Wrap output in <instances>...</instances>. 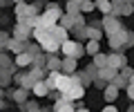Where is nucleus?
<instances>
[{
	"label": "nucleus",
	"instance_id": "nucleus-1",
	"mask_svg": "<svg viewBox=\"0 0 134 112\" xmlns=\"http://www.w3.org/2000/svg\"><path fill=\"white\" fill-rule=\"evenodd\" d=\"M60 54H63V58H81V56H85V45L81 43V40H65V43L60 45Z\"/></svg>",
	"mask_w": 134,
	"mask_h": 112
},
{
	"label": "nucleus",
	"instance_id": "nucleus-2",
	"mask_svg": "<svg viewBox=\"0 0 134 112\" xmlns=\"http://www.w3.org/2000/svg\"><path fill=\"white\" fill-rule=\"evenodd\" d=\"M132 45H134V34H130L127 29H121L119 34L110 36V47H112V52H121V49L132 47Z\"/></svg>",
	"mask_w": 134,
	"mask_h": 112
},
{
	"label": "nucleus",
	"instance_id": "nucleus-3",
	"mask_svg": "<svg viewBox=\"0 0 134 112\" xmlns=\"http://www.w3.org/2000/svg\"><path fill=\"white\" fill-rule=\"evenodd\" d=\"M100 27H103V34H107V38L114 34H119L121 29H125L121 18H114V16H105V18L100 20Z\"/></svg>",
	"mask_w": 134,
	"mask_h": 112
},
{
	"label": "nucleus",
	"instance_id": "nucleus-4",
	"mask_svg": "<svg viewBox=\"0 0 134 112\" xmlns=\"http://www.w3.org/2000/svg\"><path fill=\"white\" fill-rule=\"evenodd\" d=\"M125 65H127V58H125L123 52H112V54H107V67H112V70H116V72H121Z\"/></svg>",
	"mask_w": 134,
	"mask_h": 112
},
{
	"label": "nucleus",
	"instance_id": "nucleus-5",
	"mask_svg": "<svg viewBox=\"0 0 134 112\" xmlns=\"http://www.w3.org/2000/svg\"><path fill=\"white\" fill-rule=\"evenodd\" d=\"M14 83L18 85L20 90H25V92H31V88H34V81H31V76H29L27 72H18V74H14Z\"/></svg>",
	"mask_w": 134,
	"mask_h": 112
},
{
	"label": "nucleus",
	"instance_id": "nucleus-6",
	"mask_svg": "<svg viewBox=\"0 0 134 112\" xmlns=\"http://www.w3.org/2000/svg\"><path fill=\"white\" fill-rule=\"evenodd\" d=\"M11 38H16V40H23V43H27L29 38H31V29H29L27 25L25 23H18L14 27V36H11Z\"/></svg>",
	"mask_w": 134,
	"mask_h": 112
},
{
	"label": "nucleus",
	"instance_id": "nucleus-7",
	"mask_svg": "<svg viewBox=\"0 0 134 112\" xmlns=\"http://www.w3.org/2000/svg\"><path fill=\"white\" fill-rule=\"evenodd\" d=\"M27 97H29V92H25V90H20V88H16V90H5V99H14L18 105H23V103L27 101Z\"/></svg>",
	"mask_w": 134,
	"mask_h": 112
},
{
	"label": "nucleus",
	"instance_id": "nucleus-8",
	"mask_svg": "<svg viewBox=\"0 0 134 112\" xmlns=\"http://www.w3.org/2000/svg\"><path fill=\"white\" fill-rule=\"evenodd\" d=\"M49 36H52V38L56 40L58 45H63L65 40H69V31H67V29H63L60 25H56V27H52V29H49Z\"/></svg>",
	"mask_w": 134,
	"mask_h": 112
},
{
	"label": "nucleus",
	"instance_id": "nucleus-9",
	"mask_svg": "<svg viewBox=\"0 0 134 112\" xmlns=\"http://www.w3.org/2000/svg\"><path fill=\"white\" fill-rule=\"evenodd\" d=\"M76 70H78V61L76 58H63L60 61V74L72 76V74H76Z\"/></svg>",
	"mask_w": 134,
	"mask_h": 112
},
{
	"label": "nucleus",
	"instance_id": "nucleus-10",
	"mask_svg": "<svg viewBox=\"0 0 134 112\" xmlns=\"http://www.w3.org/2000/svg\"><path fill=\"white\" fill-rule=\"evenodd\" d=\"M87 40H96V43H100V38H103V27H100V23H94V25H87Z\"/></svg>",
	"mask_w": 134,
	"mask_h": 112
},
{
	"label": "nucleus",
	"instance_id": "nucleus-11",
	"mask_svg": "<svg viewBox=\"0 0 134 112\" xmlns=\"http://www.w3.org/2000/svg\"><path fill=\"white\" fill-rule=\"evenodd\" d=\"M31 63H34V58L29 56L27 52L25 54H18L14 58V65H16V70H27V67H31Z\"/></svg>",
	"mask_w": 134,
	"mask_h": 112
},
{
	"label": "nucleus",
	"instance_id": "nucleus-12",
	"mask_svg": "<svg viewBox=\"0 0 134 112\" xmlns=\"http://www.w3.org/2000/svg\"><path fill=\"white\" fill-rule=\"evenodd\" d=\"M29 43V40H27ZM27 43H23V40H16V38H11L9 43H7V52H14L16 56H18V54H25L27 52Z\"/></svg>",
	"mask_w": 134,
	"mask_h": 112
},
{
	"label": "nucleus",
	"instance_id": "nucleus-13",
	"mask_svg": "<svg viewBox=\"0 0 134 112\" xmlns=\"http://www.w3.org/2000/svg\"><path fill=\"white\" fill-rule=\"evenodd\" d=\"M14 11H16L18 23H25V20L29 18V5H27V2H16V5H14Z\"/></svg>",
	"mask_w": 134,
	"mask_h": 112
},
{
	"label": "nucleus",
	"instance_id": "nucleus-14",
	"mask_svg": "<svg viewBox=\"0 0 134 112\" xmlns=\"http://www.w3.org/2000/svg\"><path fill=\"white\" fill-rule=\"evenodd\" d=\"M60 97L65 99V101L74 103V101H76V99H83V97H85V90H83L81 85H74V88L69 90V92H67V94H60Z\"/></svg>",
	"mask_w": 134,
	"mask_h": 112
},
{
	"label": "nucleus",
	"instance_id": "nucleus-15",
	"mask_svg": "<svg viewBox=\"0 0 134 112\" xmlns=\"http://www.w3.org/2000/svg\"><path fill=\"white\" fill-rule=\"evenodd\" d=\"M27 74L31 76L34 83H38V81H45V76H47V70H45V67H29Z\"/></svg>",
	"mask_w": 134,
	"mask_h": 112
},
{
	"label": "nucleus",
	"instance_id": "nucleus-16",
	"mask_svg": "<svg viewBox=\"0 0 134 112\" xmlns=\"http://www.w3.org/2000/svg\"><path fill=\"white\" fill-rule=\"evenodd\" d=\"M60 61L58 56H47V63H45V70L47 72H60Z\"/></svg>",
	"mask_w": 134,
	"mask_h": 112
},
{
	"label": "nucleus",
	"instance_id": "nucleus-17",
	"mask_svg": "<svg viewBox=\"0 0 134 112\" xmlns=\"http://www.w3.org/2000/svg\"><path fill=\"white\" fill-rule=\"evenodd\" d=\"M58 78H60V72H47V76H45V83H47L49 92L58 88Z\"/></svg>",
	"mask_w": 134,
	"mask_h": 112
},
{
	"label": "nucleus",
	"instance_id": "nucleus-18",
	"mask_svg": "<svg viewBox=\"0 0 134 112\" xmlns=\"http://www.w3.org/2000/svg\"><path fill=\"white\" fill-rule=\"evenodd\" d=\"M116 97H119V90H116L114 85H107V88L103 90V99H105V101L110 103V105L116 101Z\"/></svg>",
	"mask_w": 134,
	"mask_h": 112
},
{
	"label": "nucleus",
	"instance_id": "nucleus-19",
	"mask_svg": "<svg viewBox=\"0 0 134 112\" xmlns=\"http://www.w3.org/2000/svg\"><path fill=\"white\" fill-rule=\"evenodd\" d=\"M116 74H119V72H116V70H112V67H107V65H105L103 70H98V78H103L105 83H112V78H114Z\"/></svg>",
	"mask_w": 134,
	"mask_h": 112
},
{
	"label": "nucleus",
	"instance_id": "nucleus-20",
	"mask_svg": "<svg viewBox=\"0 0 134 112\" xmlns=\"http://www.w3.org/2000/svg\"><path fill=\"white\" fill-rule=\"evenodd\" d=\"M31 92L36 94V97H47V94H49V88H47V83H45V81H38V83H34Z\"/></svg>",
	"mask_w": 134,
	"mask_h": 112
},
{
	"label": "nucleus",
	"instance_id": "nucleus-21",
	"mask_svg": "<svg viewBox=\"0 0 134 112\" xmlns=\"http://www.w3.org/2000/svg\"><path fill=\"white\" fill-rule=\"evenodd\" d=\"M65 9H67V16H78L81 14V0H69Z\"/></svg>",
	"mask_w": 134,
	"mask_h": 112
},
{
	"label": "nucleus",
	"instance_id": "nucleus-22",
	"mask_svg": "<svg viewBox=\"0 0 134 112\" xmlns=\"http://www.w3.org/2000/svg\"><path fill=\"white\" fill-rule=\"evenodd\" d=\"M96 9L103 11V18H105V16H112V2L110 0H98V2H96Z\"/></svg>",
	"mask_w": 134,
	"mask_h": 112
},
{
	"label": "nucleus",
	"instance_id": "nucleus-23",
	"mask_svg": "<svg viewBox=\"0 0 134 112\" xmlns=\"http://www.w3.org/2000/svg\"><path fill=\"white\" fill-rule=\"evenodd\" d=\"M92 58H94V63H92V65H94L96 70H103L107 65V54H103V52H98L96 56H92Z\"/></svg>",
	"mask_w": 134,
	"mask_h": 112
},
{
	"label": "nucleus",
	"instance_id": "nucleus-24",
	"mask_svg": "<svg viewBox=\"0 0 134 112\" xmlns=\"http://www.w3.org/2000/svg\"><path fill=\"white\" fill-rule=\"evenodd\" d=\"M98 52H100V43H96V40H87V43H85V54L96 56Z\"/></svg>",
	"mask_w": 134,
	"mask_h": 112
},
{
	"label": "nucleus",
	"instance_id": "nucleus-25",
	"mask_svg": "<svg viewBox=\"0 0 134 112\" xmlns=\"http://www.w3.org/2000/svg\"><path fill=\"white\" fill-rule=\"evenodd\" d=\"M58 25H60L63 29H67V31H74V18L67 16V14H63V18L58 20Z\"/></svg>",
	"mask_w": 134,
	"mask_h": 112
},
{
	"label": "nucleus",
	"instance_id": "nucleus-26",
	"mask_svg": "<svg viewBox=\"0 0 134 112\" xmlns=\"http://www.w3.org/2000/svg\"><path fill=\"white\" fill-rule=\"evenodd\" d=\"M27 54L31 56V58H36V56H40V54H43V49H40L38 43H27Z\"/></svg>",
	"mask_w": 134,
	"mask_h": 112
},
{
	"label": "nucleus",
	"instance_id": "nucleus-27",
	"mask_svg": "<svg viewBox=\"0 0 134 112\" xmlns=\"http://www.w3.org/2000/svg\"><path fill=\"white\" fill-rule=\"evenodd\" d=\"M20 110H23V112H38L40 108H38V103H36V101H25L23 105H20Z\"/></svg>",
	"mask_w": 134,
	"mask_h": 112
},
{
	"label": "nucleus",
	"instance_id": "nucleus-28",
	"mask_svg": "<svg viewBox=\"0 0 134 112\" xmlns=\"http://www.w3.org/2000/svg\"><path fill=\"white\" fill-rule=\"evenodd\" d=\"M96 9V2H90V0H81V14H90V11Z\"/></svg>",
	"mask_w": 134,
	"mask_h": 112
},
{
	"label": "nucleus",
	"instance_id": "nucleus-29",
	"mask_svg": "<svg viewBox=\"0 0 134 112\" xmlns=\"http://www.w3.org/2000/svg\"><path fill=\"white\" fill-rule=\"evenodd\" d=\"M11 40V36L7 34V31H0V54L7 52V43Z\"/></svg>",
	"mask_w": 134,
	"mask_h": 112
},
{
	"label": "nucleus",
	"instance_id": "nucleus-30",
	"mask_svg": "<svg viewBox=\"0 0 134 112\" xmlns=\"http://www.w3.org/2000/svg\"><path fill=\"white\" fill-rule=\"evenodd\" d=\"M11 83H14V76H11V74H5V76H0V88H2V90H7Z\"/></svg>",
	"mask_w": 134,
	"mask_h": 112
},
{
	"label": "nucleus",
	"instance_id": "nucleus-31",
	"mask_svg": "<svg viewBox=\"0 0 134 112\" xmlns=\"http://www.w3.org/2000/svg\"><path fill=\"white\" fill-rule=\"evenodd\" d=\"M119 74H121V76H123V78H125V81H127V83H130V78H132V74H134V70H132V67H130V65H125V67H123V70H121V72H119Z\"/></svg>",
	"mask_w": 134,
	"mask_h": 112
},
{
	"label": "nucleus",
	"instance_id": "nucleus-32",
	"mask_svg": "<svg viewBox=\"0 0 134 112\" xmlns=\"http://www.w3.org/2000/svg\"><path fill=\"white\" fill-rule=\"evenodd\" d=\"M92 85H94L96 90H100V92H103V90H105L107 85H110V83H105V81H103V78H94V83H92Z\"/></svg>",
	"mask_w": 134,
	"mask_h": 112
},
{
	"label": "nucleus",
	"instance_id": "nucleus-33",
	"mask_svg": "<svg viewBox=\"0 0 134 112\" xmlns=\"http://www.w3.org/2000/svg\"><path fill=\"white\" fill-rule=\"evenodd\" d=\"M127 97L132 99V103H134V85H127Z\"/></svg>",
	"mask_w": 134,
	"mask_h": 112
},
{
	"label": "nucleus",
	"instance_id": "nucleus-34",
	"mask_svg": "<svg viewBox=\"0 0 134 112\" xmlns=\"http://www.w3.org/2000/svg\"><path fill=\"white\" fill-rule=\"evenodd\" d=\"M103 112H119V110H116V105H107V108H103Z\"/></svg>",
	"mask_w": 134,
	"mask_h": 112
},
{
	"label": "nucleus",
	"instance_id": "nucleus-35",
	"mask_svg": "<svg viewBox=\"0 0 134 112\" xmlns=\"http://www.w3.org/2000/svg\"><path fill=\"white\" fill-rule=\"evenodd\" d=\"M5 108H7V101H5V99H0V110H5Z\"/></svg>",
	"mask_w": 134,
	"mask_h": 112
},
{
	"label": "nucleus",
	"instance_id": "nucleus-36",
	"mask_svg": "<svg viewBox=\"0 0 134 112\" xmlns=\"http://www.w3.org/2000/svg\"><path fill=\"white\" fill-rule=\"evenodd\" d=\"M0 99H5V90L2 88H0Z\"/></svg>",
	"mask_w": 134,
	"mask_h": 112
},
{
	"label": "nucleus",
	"instance_id": "nucleus-37",
	"mask_svg": "<svg viewBox=\"0 0 134 112\" xmlns=\"http://www.w3.org/2000/svg\"><path fill=\"white\" fill-rule=\"evenodd\" d=\"M76 112H90V110H85V108H78V110Z\"/></svg>",
	"mask_w": 134,
	"mask_h": 112
},
{
	"label": "nucleus",
	"instance_id": "nucleus-38",
	"mask_svg": "<svg viewBox=\"0 0 134 112\" xmlns=\"http://www.w3.org/2000/svg\"><path fill=\"white\" fill-rule=\"evenodd\" d=\"M130 85H134V74H132V78H130Z\"/></svg>",
	"mask_w": 134,
	"mask_h": 112
},
{
	"label": "nucleus",
	"instance_id": "nucleus-39",
	"mask_svg": "<svg viewBox=\"0 0 134 112\" xmlns=\"http://www.w3.org/2000/svg\"><path fill=\"white\" fill-rule=\"evenodd\" d=\"M38 112H45V110H38Z\"/></svg>",
	"mask_w": 134,
	"mask_h": 112
}]
</instances>
